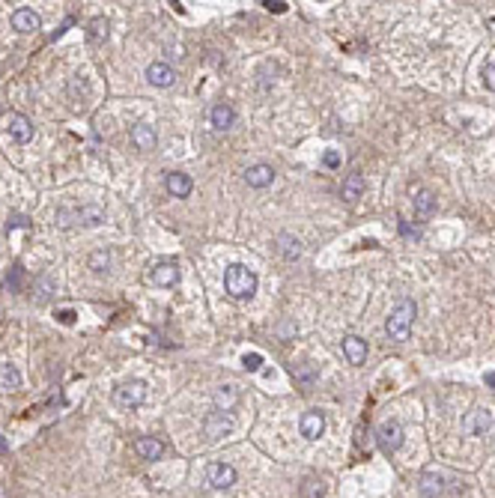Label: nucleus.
Instances as JSON below:
<instances>
[{
    "label": "nucleus",
    "mask_w": 495,
    "mask_h": 498,
    "mask_svg": "<svg viewBox=\"0 0 495 498\" xmlns=\"http://www.w3.org/2000/svg\"><path fill=\"white\" fill-rule=\"evenodd\" d=\"M483 84L490 90H495V63H486L483 66Z\"/></svg>",
    "instance_id": "c756f323"
},
{
    "label": "nucleus",
    "mask_w": 495,
    "mask_h": 498,
    "mask_svg": "<svg viewBox=\"0 0 495 498\" xmlns=\"http://www.w3.org/2000/svg\"><path fill=\"white\" fill-rule=\"evenodd\" d=\"M19 388H21L19 367L10 364V361H3V364H0V391H19Z\"/></svg>",
    "instance_id": "aec40b11"
},
{
    "label": "nucleus",
    "mask_w": 495,
    "mask_h": 498,
    "mask_svg": "<svg viewBox=\"0 0 495 498\" xmlns=\"http://www.w3.org/2000/svg\"><path fill=\"white\" fill-rule=\"evenodd\" d=\"M12 30L15 33H36L39 27H42V19L33 10H27V6H21V10H15L12 12Z\"/></svg>",
    "instance_id": "9d476101"
},
{
    "label": "nucleus",
    "mask_w": 495,
    "mask_h": 498,
    "mask_svg": "<svg viewBox=\"0 0 495 498\" xmlns=\"http://www.w3.org/2000/svg\"><path fill=\"white\" fill-rule=\"evenodd\" d=\"M203 433H206L209 442H218V439H224V436L233 433V420H230L224 412H209V415L203 418Z\"/></svg>",
    "instance_id": "39448f33"
},
{
    "label": "nucleus",
    "mask_w": 495,
    "mask_h": 498,
    "mask_svg": "<svg viewBox=\"0 0 495 498\" xmlns=\"http://www.w3.org/2000/svg\"><path fill=\"white\" fill-rule=\"evenodd\" d=\"M134 453H138L141 460H158L161 453H165V442L156 439V436H141V439L134 442Z\"/></svg>",
    "instance_id": "2eb2a0df"
},
{
    "label": "nucleus",
    "mask_w": 495,
    "mask_h": 498,
    "mask_svg": "<svg viewBox=\"0 0 495 498\" xmlns=\"http://www.w3.org/2000/svg\"><path fill=\"white\" fill-rule=\"evenodd\" d=\"M101 221H105V209L96 203H84V206H63V209H57V224L63 227H99Z\"/></svg>",
    "instance_id": "f257e3e1"
},
{
    "label": "nucleus",
    "mask_w": 495,
    "mask_h": 498,
    "mask_svg": "<svg viewBox=\"0 0 495 498\" xmlns=\"http://www.w3.org/2000/svg\"><path fill=\"white\" fill-rule=\"evenodd\" d=\"M298 430H302V436L304 439H319L322 433H326V418H322V412H317V409H311V412H304L302 415V420H298Z\"/></svg>",
    "instance_id": "6e6552de"
},
{
    "label": "nucleus",
    "mask_w": 495,
    "mask_h": 498,
    "mask_svg": "<svg viewBox=\"0 0 495 498\" xmlns=\"http://www.w3.org/2000/svg\"><path fill=\"white\" fill-rule=\"evenodd\" d=\"M209 117H212V126L221 128V132H224V128H230V126L236 123V110L230 108L227 102H221V105L212 108V114H209Z\"/></svg>",
    "instance_id": "412c9836"
},
{
    "label": "nucleus",
    "mask_w": 495,
    "mask_h": 498,
    "mask_svg": "<svg viewBox=\"0 0 495 498\" xmlns=\"http://www.w3.org/2000/svg\"><path fill=\"white\" fill-rule=\"evenodd\" d=\"M149 281L156 283V287H173V283L179 281V269H176V263H156L149 269Z\"/></svg>",
    "instance_id": "9b49d317"
},
{
    "label": "nucleus",
    "mask_w": 495,
    "mask_h": 498,
    "mask_svg": "<svg viewBox=\"0 0 495 498\" xmlns=\"http://www.w3.org/2000/svg\"><path fill=\"white\" fill-rule=\"evenodd\" d=\"M165 185H167V191L173 194V197H189V194H191V188H194V182L189 179V174H179V170H173V174H167Z\"/></svg>",
    "instance_id": "6ab92c4d"
},
{
    "label": "nucleus",
    "mask_w": 495,
    "mask_h": 498,
    "mask_svg": "<svg viewBox=\"0 0 495 498\" xmlns=\"http://www.w3.org/2000/svg\"><path fill=\"white\" fill-rule=\"evenodd\" d=\"M10 137L15 143H30L33 141V123L24 114H12L10 117Z\"/></svg>",
    "instance_id": "ddd939ff"
},
{
    "label": "nucleus",
    "mask_w": 495,
    "mask_h": 498,
    "mask_svg": "<svg viewBox=\"0 0 495 498\" xmlns=\"http://www.w3.org/2000/svg\"><path fill=\"white\" fill-rule=\"evenodd\" d=\"M266 6H269V10H275V12H284L287 10V3H266Z\"/></svg>",
    "instance_id": "473e14b6"
},
{
    "label": "nucleus",
    "mask_w": 495,
    "mask_h": 498,
    "mask_svg": "<svg viewBox=\"0 0 495 498\" xmlns=\"http://www.w3.org/2000/svg\"><path fill=\"white\" fill-rule=\"evenodd\" d=\"M239 400H242V394H239L236 385H221V388H215V394H212L215 412H224V415L239 406Z\"/></svg>",
    "instance_id": "1a4fd4ad"
},
{
    "label": "nucleus",
    "mask_w": 495,
    "mask_h": 498,
    "mask_svg": "<svg viewBox=\"0 0 495 498\" xmlns=\"http://www.w3.org/2000/svg\"><path fill=\"white\" fill-rule=\"evenodd\" d=\"M490 424H492V415L486 409H474V412H468V415L463 418V430L468 433V436H481V433H486L490 430Z\"/></svg>",
    "instance_id": "f8f14e48"
},
{
    "label": "nucleus",
    "mask_w": 495,
    "mask_h": 498,
    "mask_svg": "<svg viewBox=\"0 0 495 498\" xmlns=\"http://www.w3.org/2000/svg\"><path fill=\"white\" fill-rule=\"evenodd\" d=\"M224 287L233 298H251L254 293H257V274L242 263H233L224 272Z\"/></svg>",
    "instance_id": "f03ea898"
},
{
    "label": "nucleus",
    "mask_w": 495,
    "mask_h": 498,
    "mask_svg": "<svg viewBox=\"0 0 495 498\" xmlns=\"http://www.w3.org/2000/svg\"><path fill=\"white\" fill-rule=\"evenodd\" d=\"M245 182L251 188H266V185L275 182V170L269 165H254V167L245 170Z\"/></svg>",
    "instance_id": "a211bd4d"
},
{
    "label": "nucleus",
    "mask_w": 495,
    "mask_h": 498,
    "mask_svg": "<svg viewBox=\"0 0 495 498\" xmlns=\"http://www.w3.org/2000/svg\"><path fill=\"white\" fill-rule=\"evenodd\" d=\"M442 477L439 475H424L421 477V495L424 498H436V495H442Z\"/></svg>",
    "instance_id": "5701e85b"
},
{
    "label": "nucleus",
    "mask_w": 495,
    "mask_h": 498,
    "mask_svg": "<svg viewBox=\"0 0 495 498\" xmlns=\"http://www.w3.org/2000/svg\"><path fill=\"white\" fill-rule=\"evenodd\" d=\"M361 191H364V176L361 174H349L343 179V200L346 203H355L358 197H361Z\"/></svg>",
    "instance_id": "4be33fe9"
},
{
    "label": "nucleus",
    "mask_w": 495,
    "mask_h": 498,
    "mask_svg": "<svg viewBox=\"0 0 495 498\" xmlns=\"http://www.w3.org/2000/svg\"><path fill=\"white\" fill-rule=\"evenodd\" d=\"M343 355L349 358V364H364L367 340H361L358 334H346V337H343Z\"/></svg>",
    "instance_id": "dca6fc26"
},
{
    "label": "nucleus",
    "mask_w": 495,
    "mask_h": 498,
    "mask_svg": "<svg viewBox=\"0 0 495 498\" xmlns=\"http://www.w3.org/2000/svg\"><path fill=\"white\" fill-rule=\"evenodd\" d=\"M433 209H436V197H433L430 191H421L415 197V212L421 218H426V215H433Z\"/></svg>",
    "instance_id": "393cba45"
},
{
    "label": "nucleus",
    "mask_w": 495,
    "mask_h": 498,
    "mask_svg": "<svg viewBox=\"0 0 495 498\" xmlns=\"http://www.w3.org/2000/svg\"><path fill=\"white\" fill-rule=\"evenodd\" d=\"M132 143L138 150H156V143H158V134H156V128L152 126H147V123H138V126H132Z\"/></svg>",
    "instance_id": "4468645a"
},
{
    "label": "nucleus",
    "mask_w": 495,
    "mask_h": 498,
    "mask_svg": "<svg viewBox=\"0 0 495 498\" xmlns=\"http://www.w3.org/2000/svg\"><path fill=\"white\" fill-rule=\"evenodd\" d=\"M206 480L212 489H230L236 484V469L230 462H212L206 469Z\"/></svg>",
    "instance_id": "423d86ee"
},
{
    "label": "nucleus",
    "mask_w": 495,
    "mask_h": 498,
    "mask_svg": "<svg viewBox=\"0 0 495 498\" xmlns=\"http://www.w3.org/2000/svg\"><path fill=\"white\" fill-rule=\"evenodd\" d=\"M6 448H10V444H6L3 439H0V451H6Z\"/></svg>",
    "instance_id": "c9c22d12"
},
{
    "label": "nucleus",
    "mask_w": 495,
    "mask_h": 498,
    "mask_svg": "<svg viewBox=\"0 0 495 498\" xmlns=\"http://www.w3.org/2000/svg\"><path fill=\"white\" fill-rule=\"evenodd\" d=\"M147 81L152 84V87H170V84L176 81V75L167 63H149L147 66Z\"/></svg>",
    "instance_id": "f3484780"
},
{
    "label": "nucleus",
    "mask_w": 495,
    "mask_h": 498,
    "mask_svg": "<svg viewBox=\"0 0 495 498\" xmlns=\"http://www.w3.org/2000/svg\"><path fill=\"white\" fill-rule=\"evenodd\" d=\"M486 385H490V388H495V373H486Z\"/></svg>",
    "instance_id": "f704fd0d"
},
{
    "label": "nucleus",
    "mask_w": 495,
    "mask_h": 498,
    "mask_svg": "<svg viewBox=\"0 0 495 498\" xmlns=\"http://www.w3.org/2000/svg\"><path fill=\"white\" fill-rule=\"evenodd\" d=\"M87 39L93 42V45L105 42V39H108V21H105V19H93V21H90V33H87Z\"/></svg>",
    "instance_id": "a878e982"
},
{
    "label": "nucleus",
    "mask_w": 495,
    "mask_h": 498,
    "mask_svg": "<svg viewBox=\"0 0 495 498\" xmlns=\"http://www.w3.org/2000/svg\"><path fill=\"white\" fill-rule=\"evenodd\" d=\"M412 322H415V302H412V298H403V302L391 311L388 322H385L388 337L397 340V343L409 340V334H412Z\"/></svg>",
    "instance_id": "7ed1b4c3"
},
{
    "label": "nucleus",
    "mask_w": 495,
    "mask_h": 498,
    "mask_svg": "<svg viewBox=\"0 0 495 498\" xmlns=\"http://www.w3.org/2000/svg\"><path fill=\"white\" fill-rule=\"evenodd\" d=\"M400 444H403V427H400L397 420H385V424L379 427V448L385 453H394Z\"/></svg>",
    "instance_id": "0eeeda50"
},
{
    "label": "nucleus",
    "mask_w": 495,
    "mask_h": 498,
    "mask_svg": "<svg viewBox=\"0 0 495 498\" xmlns=\"http://www.w3.org/2000/svg\"><path fill=\"white\" fill-rule=\"evenodd\" d=\"M322 495H326L322 480H307V484H304V498H322Z\"/></svg>",
    "instance_id": "c85d7f7f"
},
{
    "label": "nucleus",
    "mask_w": 495,
    "mask_h": 498,
    "mask_svg": "<svg viewBox=\"0 0 495 498\" xmlns=\"http://www.w3.org/2000/svg\"><path fill=\"white\" fill-rule=\"evenodd\" d=\"M60 320H63V322H72L75 313H72V311H63V313H60Z\"/></svg>",
    "instance_id": "72a5a7b5"
},
{
    "label": "nucleus",
    "mask_w": 495,
    "mask_h": 498,
    "mask_svg": "<svg viewBox=\"0 0 495 498\" xmlns=\"http://www.w3.org/2000/svg\"><path fill=\"white\" fill-rule=\"evenodd\" d=\"M147 400V382L143 379H129L114 388V403L119 409H138Z\"/></svg>",
    "instance_id": "20e7f679"
},
{
    "label": "nucleus",
    "mask_w": 495,
    "mask_h": 498,
    "mask_svg": "<svg viewBox=\"0 0 495 498\" xmlns=\"http://www.w3.org/2000/svg\"><path fill=\"white\" fill-rule=\"evenodd\" d=\"M260 364H263V358L257 355V352H251V355H245V367H248V370H260Z\"/></svg>",
    "instance_id": "7c9ffc66"
},
{
    "label": "nucleus",
    "mask_w": 495,
    "mask_h": 498,
    "mask_svg": "<svg viewBox=\"0 0 495 498\" xmlns=\"http://www.w3.org/2000/svg\"><path fill=\"white\" fill-rule=\"evenodd\" d=\"M278 242H280V245H278L280 254H284L287 260H295V257H302V242H298V239H293V236L284 233V236L278 239Z\"/></svg>",
    "instance_id": "b1692460"
},
{
    "label": "nucleus",
    "mask_w": 495,
    "mask_h": 498,
    "mask_svg": "<svg viewBox=\"0 0 495 498\" xmlns=\"http://www.w3.org/2000/svg\"><path fill=\"white\" fill-rule=\"evenodd\" d=\"M51 289H54V281H51V274H42L39 278V293H36V302H45L51 296Z\"/></svg>",
    "instance_id": "cd10ccee"
},
{
    "label": "nucleus",
    "mask_w": 495,
    "mask_h": 498,
    "mask_svg": "<svg viewBox=\"0 0 495 498\" xmlns=\"http://www.w3.org/2000/svg\"><path fill=\"white\" fill-rule=\"evenodd\" d=\"M337 161H340L337 152H326V165H328V167H337Z\"/></svg>",
    "instance_id": "2f4dec72"
},
{
    "label": "nucleus",
    "mask_w": 495,
    "mask_h": 498,
    "mask_svg": "<svg viewBox=\"0 0 495 498\" xmlns=\"http://www.w3.org/2000/svg\"><path fill=\"white\" fill-rule=\"evenodd\" d=\"M108 265H110V254L108 251H96V254H90V269L93 272H108Z\"/></svg>",
    "instance_id": "bb28decb"
}]
</instances>
